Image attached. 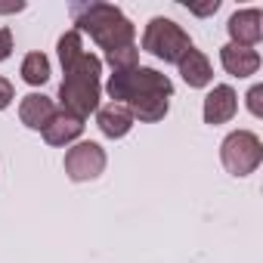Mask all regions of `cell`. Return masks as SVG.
I'll return each instance as SVG.
<instances>
[{"label": "cell", "instance_id": "obj_19", "mask_svg": "<svg viewBox=\"0 0 263 263\" xmlns=\"http://www.w3.org/2000/svg\"><path fill=\"white\" fill-rule=\"evenodd\" d=\"M189 10H192L195 16H211V13H217V10H220V0H211L208 7H189Z\"/></svg>", "mask_w": 263, "mask_h": 263}, {"label": "cell", "instance_id": "obj_1", "mask_svg": "<svg viewBox=\"0 0 263 263\" xmlns=\"http://www.w3.org/2000/svg\"><path fill=\"white\" fill-rule=\"evenodd\" d=\"M56 53L62 62V84H59V105L78 118H90L99 108L102 96V59L84 47V37L71 28L56 41Z\"/></svg>", "mask_w": 263, "mask_h": 263}, {"label": "cell", "instance_id": "obj_17", "mask_svg": "<svg viewBox=\"0 0 263 263\" xmlns=\"http://www.w3.org/2000/svg\"><path fill=\"white\" fill-rule=\"evenodd\" d=\"M13 99H16V87H13V81L0 74V111L10 108V105H13Z\"/></svg>", "mask_w": 263, "mask_h": 263}, {"label": "cell", "instance_id": "obj_8", "mask_svg": "<svg viewBox=\"0 0 263 263\" xmlns=\"http://www.w3.org/2000/svg\"><path fill=\"white\" fill-rule=\"evenodd\" d=\"M238 111V93L229 87V84H217L208 96H204V105H201V118L204 124L217 127V124H229Z\"/></svg>", "mask_w": 263, "mask_h": 263}, {"label": "cell", "instance_id": "obj_18", "mask_svg": "<svg viewBox=\"0 0 263 263\" xmlns=\"http://www.w3.org/2000/svg\"><path fill=\"white\" fill-rule=\"evenodd\" d=\"M16 50V41H13V31L10 28H0V62H7Z\"/></svg>", "mask_w": 263, "mask_h": 263}, {"label": "cell", "instance_id": "obj_2", "mask_svg": "<svg viewBox=\"0 0 263 263\" xmlns=\"http://www.w3.org/2000/svg\"><path fill=\"white\" fill-rule=\"evenodd\" d=\"M105 93L111 102H121L130 108L134 121L143 124H158L171 111L174 99V81L161 74L158 68H134V71H121L105 81Z\"/></svg>", "mask_w": 263, "mask_h": 263}, {"label": "cell", "instance_id": "obj_14", "mask_svg": "<svg viewBox=\"0 0 263 263\" xmlns=\"http://www.w3.org/2000/svg\"><path fill=\"white\" fill-rule=\"evenodd\" d=\"M19 74H22V81H25L28 87H44V84L50 81V74H53L47 53H41V50L28 53V56L22 59V65H19Z\"/></svg>", "mask_w": 263, "mask_h": 263}, {"label": "cell", "instance_id": "obj_9", "mask_svg": "<svg viewBox=\"0 0 263 263\" xmlns=\"http://www.w3.org/2000/svg\"><path fill=\"white\" fill-rule=\"evenodd\" d=\"M84 127H87V124H84V118H78V115H71V111H62V108H56L53 121L41 130V134H44L47 146H59V149H65V146H74V143L81 140Z\"/></svg>", "mask_w": 263, "mask_h": 263}, {"label": "cell", "instance_id": "obj_10", "mask_svg": "<svg viewBox=\"0 0 263 263\" xmlns=\"http://www.w3.org/2000/svg\"><path fill=\"white\" fill-rule=\"evenodd\" d=\"M134 124L137 121H134V115H130V108L121 105V102H105V105L96 108V127L108 140H124L130 130H134Z\"/></svg>", "mask_w": 263, "mask_h": 263}, {"label": "cell", "instance_id": "obj_12", "mask_svg": "<svg viewBox=\"0 0 263 263\" xmlns=\"http://www.w3.org/2000/svg\"><path fill=\"white\" fill-rule=\"evenodd\" d=\"M53 115H56V102L50 96H44V93H28L19 102V121L28 130H37V134L53 121Z\"/></svg>", "mask_w": 263, "mask_h": 263}, {"label": "cell", "instance_id": "obj_15", "mask_svg": "<svg viewBox=\"0 0 263 263\" xmlns=\"http://www.w3.org/2000/svg\"><path fill=\"white\" fill-rule=\"evenodd\" d=\"M105 65L111 68V74H121V71H134V68H140V47H137V44H127V47L108 50V53H105Z\"/></svg>", "mask_w": 263, "mask_h": 263}, {"label": "cell", "instance_id": "obj_13", "mask_svg": "<svg viewBox=\"0 0 263 263\" xmlns=\"http://www.w3.org/2000/svg\"><path fill=\"white\" fill-rule=\"evenodd\" d=\"M177 68H180V78H183L192 90H204V87H211V81H214V65H211V59H208L201 50H195V47L177 62Z\"/></svg>", "mask_w": 263, "mask_h": 263}, {"label": "cell", "instance_id": "obj_3", "mask_svg": "<svg viewBox=\"0 0 263 263\" xmlns=\"http://www.w3.org/2000/svg\"><path fill=\"white\" fill-rule=\"evenodd\" d=\"M68 13H71L74 31L81 37L90 34V41L105 53L127 47V44H137V25L115 4H105V0H81V4L68 7Z\"/></svg>", "mask_w": 263, "mask_h": 263}, {"label": "cell", "instance_id": "obj_16", "mask_svg": "<svg viewBox=\"0 0 263 263\" xmlns=\"http://www.w3.org/2000/svg\"><path fill=\"white\" fill-rule=\"evenodd\" d=\"M245 99H248V111H251L254 118H263V105H260V99H263V84H254Z\"/></svg>", "mask_w": 263, "mask_h": 263}, {"label": "cell", "instance_id": "obj_11", "mask_svg": "<svg viewBox=\"0 0 263 263\" xmlns=\"http://www.w3.org/2000/svg\"><path fill=\"white\" fill-rule=\"evenodd\" d=\"M220 65L226 74L232 78H251L260 71V53L251 47H235V44H223L220 47Z\"/></svg>", "mask_w": 263, "mask_h": 263}, {"label": "cell", "instance_id": "obj_7", "mask_svg": "<svg viewBox=\"0 0 263 263\" xmlns=\"http://www.w3.org/2000/svg\"><path fill=\"white\" fill-rule=\"evenodd\" d=\"M226 31H229V44L235 47H257L260 37H263V13L257 7H248V10H235L226 22Z\"/></svg>", "mask_w": 263, "mask_h": 263}, {"label": "cell", "instance_id": "obj_5", "mask_svg": "<svg viewBox=\"0 0 263 263\" xmlns=\"http://www.w3.org/2000/svg\"><path fill=\"white\" fill-rule=\"evenodd\" d=\"M220 164L229 177H251L263 164V143L254 130H232L220 143Z\"/></svg>", "mask_w": 263, "mask_h": 263}, {"label": "cell", "instance_id": "obj_6", "mask_svg": "<svg viewBox=\"0 0 263 263\" xmlns=\"http://www.w3.org/2000/svg\"><path fill=\"white\" fill-rule=\"evenodd\" d=\"M105 164H108V155L99 143L93 140H78L68 152H65V177L71 183H90V180H99L105 174Z\"/></svg>", "mask_w": 263, "mask_h": 263}, {"label": "cell", "instance_id": "obj_4", "mask_svg": "<svg viewBox=\"0 0 263 263\" xmlns=\"http://www.w3.org/2000/svg\"><path fill=\"white\" fill-rule=\"evenodd\" d=\"M192 37L183 25H177L174 19H164V16H155L149 19V25L143 28V50L152 53L155 59L167 62V65H177L189 50H192Z\"/></svg>", "mask_w": 263, "mask_h": 263}]
</instances>
